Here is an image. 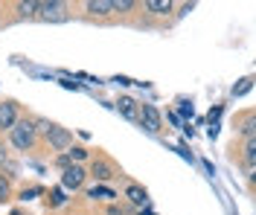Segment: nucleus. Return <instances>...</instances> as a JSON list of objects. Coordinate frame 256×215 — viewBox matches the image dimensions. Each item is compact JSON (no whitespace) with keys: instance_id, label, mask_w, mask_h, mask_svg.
<instances>
[{"instance_id":"nucleus-5","label":"nucleus","mask_w":256,"mask_h":215,"mask_svg":"<svg viewBox=\"0 0 256 215\" xmlns=\"http://www.w3.org/2000/svg\"><path fill=\"white\" fill-rule=\"evenodd\" d=\"M137 119L143 122V128H148V131H160V125H163V116H160V111L154 105H143V111L137 114Z\"/></svg>"},{"instance_id":"nucleus-6","label":"nucleus","mask_w":256,"mask_h":215,"mask_svg":"<svg viewBox=\"0 0 256 215\" xmlns=\"http://www.w3.org/2000/svg\"><path fill=\"white\" fill-rule=\"evenodd\" d=\"M15 122H18V105L15 102H0V128L12 131Z\"/></svg>"},{"instance_id":"nucleus-25","label":"nucleus","mask_w":256,"mask_h":215,"mask_svg":"<svg viewBox=\"0 0 256 215\" xmlns=\"http://www.w3.org/2000/svg\"><path fill=\"white\" fill-rule=\"evenodd\" d=\"M0 166H6V149H3V143H0Z\"/></svg>"},{"instance_id":"nucleus-18","label":"nucleus","mask_w":256,"mask_h":215,"mask_svg":"<svg viewBox=\"0 0 256 215\" xmlns=\"http://www.w3.org/2000/svg\"><path fill=\"white\" fill-rule=\"evenodd\" d=\"M50 204H52V207H62L64 204V189H52V192H50Z\"/></svg>"},{"instance_id":"nucleus-14","label":"nucleus","mask_w":256,"mask_h":215,"mask_svg":"<svg viewBox=\"0 0 256 215\" xmlns=\"http://www.w3.org/2000/svg\"><path fill=\"white\" fill-rule=\"evenodd\" d=\"M250 87H254V79L248 76V79H242L239 84H233V96H244V93H248Z\"/></svg>"},{"instance_id":"nucleus-10","label":"nucleus","mask_w":256,"mask_h":215,"mask_svg":"<svg viewBox=\"0 0 256 215\" xmlns=\"http://www.w3.org/2000/svg\"><path fill=\"white\" fill-rule=\"evenodd\" d=\"M146 12H152V15H169L172 12V0H146Z\"/></svg>"},{"instance_id":"nucleus-24","label":"nucleus","mask_w":256,"mask_h":215,"mask_svg":"<svg viewBox=\"0 0 256 215\" xmlns=\"http://www.w3.org/2000/svg\"><path fill=\"white\" fill-rule=\"evenodd\" d=\"M58 166H62V169H67V166H70V157H67V154H62V157H58Z\"/></svg>"},{"instance_id":"nucleus-4","label":"nucleus","mask_w":256,"mask_h":215,"mask_svg":"<svg viewBox=\"0 0 256 215\" xmlns=\"http://www.w3.org/2000/svg\"><path fill=\"white\" fill-rule=\"evenodd\" d=\"M84 178H88V172L82 169V166H67L64 169V175H62V186L64 189H79L82 183H84Z\"/></svg>"},{"instance_id":"nucleus-3","label":"nucleus","mask_w":256,"mask_h":215,"mask_svg":"<svg viewBox=\"0 0 256 215\" xmlns=\"http://www.w3.org/2000/svg\"><path fill=\"white\" fill-rule=\"evenodd\" d=\"M44 137H47V143L56 151H67L70 146H73V137H70V131H67V128H58V125H52Z\"/></svg>"},{"instance_id":"nucleus-23","label":"nucleus","mask_w":256,"mask_h":215,"mask_svg":"<svg viewBox=\"0 0 256 215\" xmlns=\"http://www.w3.org/2000/svg\"><path fill=\"white\" fill-rule=\"evenodd\" d=\"M218 119H222V108H212V111H210V122H212V125H216V122H218Z\"/></svg>"},{"instance_id":"nucleus-1","label":"nucleus","mask_w":256,"mask_h":215,"mask_svg":"<svg viewBox=\"0 0 256 215\" xmlns=\"http://www.w3.org/2000/svg\"><path fill=\"white\" fill-rule=\"evenodd\" d=\"M35 122H30V119H18L15 125H12V131H9V137H12V146H15L18 151H30L32 146H35Z\"/></svg>"},{"instance_id":"nucleus-13","label":"nucleus","mask_w":256,"mask_h":215,"mask_svg":"<svg viewBox=\"0 0 256 215\" xmlns=\"http://www.w3.org/2000/svg\"><path fill=\"white\" fill-rule=\"evenodd\" d=\"M38 12V0H26V3H18V15L20 17H30Z\"/></svg>"},{"instance_id":"nucleus-8","label":"nucleus","mask_w":256,"mask_h":215,"mask_svg":"<svg viewBox=\"0 0 256 215\" xmlns=\"http://www.w3.org/2000/svg\"><path fill=\"white\" fill-rule=\"evenodd\" d=\"M84 9H88L90 15H111V12H114L111 0H88V3H84Z\"/></svg>"},{"instance_id":"nucleus-16","label":"nucleus","mask_w":256,"mask_h":215,"mask_svg":"<svg viewBox=\"0 0 256 215\" xmlns=\"http://www.w3.org/2000/svg\"><path fill=\"white\" fill-rule=\"evenodd\" d=\"M114 12H131L134 9V0H111Z\"/></svg>"},{"instance_id":"nucleus-2","label":"nucleus","mask_w":256,"mask_h":215,"mask_svg":"<svg viewBox=\"0 0 256 215\" xmlns=\"http://www.w3.org/2000/svg\"><path fill=\"white\" fill-rule=\"evenodd\" d=\"M35 17H41V20H47V23H62L67 20V6L58 3V0H50V3H38V12Z\"/></svg>"},{"instance_id":"nucleus-22","label":"nucleus","mask_w":256,"mask_h":215,"mask_svg":"<svg viewBox=\"0 0 256 215\" xmlns=\"http://www.w3.org/2000/svg\"><path fill=\"white\" fill-rule=\"evenodd\" d=\"M244 151H248V160H254L256 157V140H248V149Z\"/></svg>"},{"instance_id":"nucleus-26","label":"nucleus","mask_w":256,"mask_h":215,"mask_svg":"<svg viewBox=\"0 0 256 215\" xmlns=\"http://www.w3.org/2000/svg\"><path fill=\"white\" fill-rule=\"evenodd\" d=\"M108 215H126V213H122V210H116V207H111V210H108Z\"/></svg>"},{"instance_id":"nucleus-7","label":"nucleus","mask_w":256,"mask_h":215,"mask_svg":"<svg viewBox=\"0 0 256 215\" xmlns=\"http://www.w3.org/2000/svg\"><path fill=\"white\" fill-rule=\"evenodd\" d=\"M90 175H94L96 181L105 183V181H111V178H114V169L105 163V160H94V166H90Z\"/></svg>"},{"instance_id":"nucleus-11","label":"nucleus","mask_w":256,"mask_h":215,"mask_svg":"<svg viewBox=\"0 0 256 215\" xmlns=\"http://www.w3.org/2000/svg\"><path fill=\"white\" fill-rule=\"evenodd\" d=\"M134 105H137V102H134V99H128V96H126V99H120V102H116L120 114L126 116V119H137V108H134Z\"/></svg>"},{"instance_id":"nucleus-27","label":"nucleus","mask_w":256,"mask_h":215,"mask_svg":"<svg viewBox=\"0 0 256 215\" xmlns=\"http://www.w3.org/2000/svg\"><path fill=\"white\" fill-rule=\"evenodd\" d=\"M9 215H24V213H20V210H15V213H9Z\"/></svg>"},{"instance_id":"nucleus-9","label":"nucleus","mask_w":256,"mask_h":215,"mask_svg":"<svg viewBox=\"0 0 256 215\" xmlns=\"http://www.w3.org/2000/svg\"><path fill=\"white\" fill-rule=\"evenodd\" d=\"M126 198L131 201V204H137V207H146V204H148V192H146L143 186H128Z\"/></svg>"},{"instance_id":"nucleus-21","label":"nucleus","mask_w":256,"mask_h":215,"mask_svg":"<svg viewBox=\"0 0 256 215\" xmlns=\"http://www.w3.org/2000/svg\"><path fill=\"white\" fill-rule=\"evenodd\" d=\"M178 111L184 116H192V102H186V99H180V105H178Z\"/></svg>"},{"instance_id":"nucleus-20","label":"nucleus","mask_w":256,"mask_h":215,"mask_svg":"<svg viewBox=\"0 0 256 215\" xmlns=\"http://www.w3.org/2000/svg\"><path fill=\"white\" fill-rule=\"evenodd\" d=\"M6 198H9V181H6V178L0 175V204H3Z\"/></svg>"},{"instance_id":"nucleus-19","label":"nucleus","mask_w":256,"mask_h":215,"mask_svg":"<svg viewBox=\"0 0 256 215\" xmlns=\"http://www.w3.org/2000/svg\"><path fill=\"white\" fill-rule=\"evenodd\" d=\"M38 195H41V186H32V189H24V192H20L24 201H32V198H38Z\"/></svg>"},{"instance_id":"nucleus-17","label":"nucleus","mask_w":256,"mask_h":215,"mask_svg":"<svg viewBox=\"0 0 256 215\" xmlns=\"http://www.w3.org/2000/svg\"><path fill=\"white\" fill-rule=\"evenodd\" d=\"M58 84H62V87H67V90H82V84L73 82L70 76H58Z\"/></svg>"},{"instance_id":"nucleus-12","label":"nucleus","mask_w":256,"mask_h":215,"mask_svg":"<svg viewBox=\"0 0 256 215\" xmlns=\"http://www.w3.org/2000/svg\"><path fill=\"white\" fill-rule=\"evenodd\" d=\"M88 198H94V201H111V198H116V195H114V189H108V186H94V189H88Z\"/></svg>"},{"instance_id":"nucleus-15","label":"nucleus","mask_w":256,"mask_h":215,"mask_svg":"<svg viewBox=\"0 0 256 215\" xmlns=\"http://www.w3.org/2000/svg\"><path fill=\"white\" fill-rule=\"evenodd\" d=\"M67 157H70V163H79V160H84V157H88V151L82 149V146H73V149L67 151Z\"/></svg>"}]
</instances>
